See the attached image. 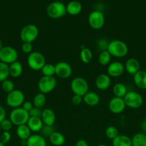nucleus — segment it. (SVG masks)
Returning <instances> with one entry per match:
<instances>
[{
	"mask_svg": "<svg viewBox=\"0 0 146 146\" xmlns=\"http://www.w3.org/2000/svg\"><path fill=\"white\" fill-rule=\"evenodd\" d=\"M107 51L112 56L123 58L128 54V46L124 41L119 39H114L109 42Z\"/></svg>",
	"mask_w": 146,
	"mask_h": 146,
	"instance_id": "1",
	"label": "nucleus"
},
{
	"mask_svg": "<svg viewBox=\"0 0 146 146\" xmlns=\"http://www.w3.org/2000/svg\"><path fill=\"white\" fill-rule=\"evenodd\" d=\"M29 117V112L25 111L21 107H19V108H14L11 111L9 115V120L11 121L13 125L19 126V125L27 124Z\"/></svg>",
	"mask_w": 146,
	"mask_h": 146,
	"instance_id": "2",
	"label": "nucleus"
},
{
	"mask_svg": "<svg viewBox=\"0 0 146 146\" xmlns=\"http://www.w3.org/2000/svg\"><path fill=\"white\" fill-rule=\"evenodd\" d=\"M27 64L33 71H41L46 64L45 57L42 53L33 51L27 57Z\"/></svg>",
	"mask_w": 146,
	"mask_h": 146,
	"instance_id": "3",
	"label": "nucleus"
},
{
	"mask_svg": "<svg viewBox=\"0 0 146 146\" xmlns=\"http://www.w3.org/2000/svg\"><path fill=\"white\" fill-rule=\"evenodd\" d=\"M67 14L66 5L62 1H53L47 8V14L52 19H60Z\"/></svg>",
	"mask_w": 146,
	"mask_h": 146,
	"instance_id": "4",
	"label": "nucleus"
},
{
	"mask_svg": "<svg viewBox=\"0 0 146 146\" xmlns=\"http://www.w3.org/2000/svg\"><path fill=\"white\" fill-rule=\"evenodd\" d=\"M39 36V29L34 24H27L20 31V38L23 42L32 43Z\"/></svg>",
	"mask_w": 146,
	"mask_h": 146,
	"instance_id": "5",
	"label": "nucleus"
},
{
	"mask_svg": "<svg viewBox=\"0 0 146 146\" xmlns=\"http://www.w3.org/2000/svg\"><path fill=\"white\" fill-rule=\"evenodd\" d=\"M70 88L74 95L84 96L89 91L87 81L82 77H75L70 83Z\"/></svg>",
	"mask_w": 146,
	"mask_h": 146,
	"instance_id": "6",
	"label": "nucleus"
},
{
	"mask_svg": "<svg viewBox=\"0 0 146 146\" xmlns=\"http://www.w3.org/2000/svg\"><path fill=\"white\" fill-rule=\"evenodd\" d=\"M25 101L24 93L18 89H14L11 93L7 94L6 103L8 106L11 108H19Z\"/></svg>",
	"mask_w": 146,
	"mask_h": 146,
	"instance_id": "7",
	"label": "nucleus"
},
{
	"mask_svg": "<svg viewBox=\"0 0 146 146\" xmlns=\"http://www.w3.org/2000/svg\"><path fill=\"white\" fill-rule=\"evenodd\" d=\"M123 99L126 106L133 109L140 108L143 104V96L139 93L134 91H127Z\"/></svg>",
	"mask_w": 146,
	"mask_h": 146,
	"instance_id": "8",
	"label": "nucleus"
},
{
	"mask_svg": "<svg viewBox=\"0 0 146 146\" xmlns=\"http://www.w3.org/2000/svg\"><path fill=\"white\" fill-rule=\"evenodd\" d=\"M104 16L103 12L99 10L92 11L88 16V23L89 25L93 29L99 30L101 29L104 27Z\"/></svg>",
	"mask_w": 146,
	"mask_h": 146,
	"instance_id": "9",
	"label": "nucleus"
},
{
	"mask_svg": "<svg viewBox=\"0 0 146 146\" xmlns=\"http://www.w3.org/2000/svg\"><path fill=\"white\" fill-rule=\"evenodd\" d=\"M18 58V53L14 48L11 46H4L0 51V61L9 64L15 62Z\"/></svg>",
	"mask_w": 146,
	"mask_h": 146,
	"instance_id": "10",
	"label": "nucleus"
},
{
	"mask_svg": "<svg viewBox=\"0 0 146 146\" xmlns=\"http://www.w3.org/2000/svg\"><path fill=\"white\" fill-rule=\"evenodd\" d=\"M57 86V80L54 76H43L38 82V88L40 93L44 94L52 92Z\"/></svg>",
	"mask_w": 146,
	"mask_h": 146,
	"instance_id": "11",
	"label": "nucleus"
},
{
	"mask_svg": "<svg viewBox=\"0 0 146 146\" xmlns=\"http://www.w3.org/2000/svg\"><path fill=\"white\" fill-rule=\"evenodd\" d=\"M55 66V75L59 78L65 79L71 76L72 74V68L68 63L65 61H59L54 65Z\"/></svg>",
	"mask_w": 146,
	"mask_h": 146,
	"instance_id": "12",
	"label": "nucleus"
},
{
	"mask_svg": "<svg viewBox=\"0 0 146 146\" xmlns=\"http://www.w3.org/2000/svg\"><path fill=\"white\" fill-rule=\"evenodd\" d=\"M108 107L112 113L115 114H119L125 111L126 105L123 98H118V97L115 96L109 102Z\"/></svg>",
	"mask_w": 146,
	"mask_h": 146,
	"instance_id": "13",
	"label": "nucleus"
},
{
	"mask_svg": "<svg viewBox=\"0 0 146 146\" xmlns=\"http://www.w3.org/2000/svg\"><path fill=\"white\" fill-rule=\"evenodd\" d=\"M125 66L119 61L110 63L107 68V72L110 76L118 77L123 74L125 71Z\"/></svg>",
	"mask_w": 146,
	"mask_h": 146,
	"instance_id": "14",
	"label": "nucleus"
},
{
	"mask_svg": "<svg viewBox=\"0 0 146 146\" xmlns=\"http://www.w3.org/2000/svg\"><path fill=\"white\" fill-rule=\"evenodd\" d=\"M111 85V78L108 74H102L97 77L95 80V86L99 90L104 91Z\"/></svg>",
	"mask_w": 146,
	"mask_h": 146,
	"instance_id": "15",
	"label": "nucleus"
},
{
	"mask_svg": "<svg viewBox=\"0 0 146 146\" xmlns=\"http://www.w3.org/2000/svg\"><path fill=\"white\" fill-rule=\"evenodd\" d=\"M41 119L44 125H54L56 121V115L54 111L50 108H45L42 112Z\"/></svg>",
	"mask_w": 146,
	"mask_h": 146,
	"instance_id": "16",
	"label": "nucleus"
},
{
	"mask_svg": "<svg viewBox=\"0 0 146 146\" xmlns=\"http://www.w3.org/2000/svg\"><path fill=\"white\" fill-rule=\"evenodd\" d=\"M140 62L135 58H130L127 60L125 65V69L130 75H134L140 71Z\"/></svg>",
	"mask_w": 146,
	"mask_h": 146,
	"instance_id": "17",
	"label": "nucleus"
},
{
	"mask_svg": "<svg viewBox=\"0 0 146 146\" xmlns=\"http://www.w3.org/2000/svg\"><path fill=\"white\" fill-rule=\"evenodd\" d=\"M27 126L29 128L31 132L37 133L41 131L44 123L42 121L41 118L39 117H29L27 123Z\"/></svg>",
	"mask_w": 146,
	"mask_h": 146,
	"instance_id": "18",
	"label": "nucleus"
},
{
	"mask_svg": "<svg viewBox=\"0 0 146 146\" xmlns=\"http://www.w3.org/2000/svg\"><path fill=\"white\" fill-rule=\"evenodd\" d=\"M133 81L136 86L140 89H146V71L140 70L133 75Z\"/></svg>",
	"mask_w": 146,
	"mask_h": 146,
	"instance_id": "19",
	"label": "nucleus"
},
{
	"mask_svg": "<svg viewBox=\"0 0 146 146\" xmlns=\"http://www.w3.org/2000/svg\"><path fill=\"white\" fill-rule=\"evenodd\" d=\"M82 6L81 3L76 0L70 1L66 6L67 13L72 16L78 15L82 11Z\"/></svg>",
	"mask_w": 146,
	"mask_h": 146,
	"instance_id": "20",
	"label": "nucleus"
},
{
	"mask_svg": "<svg viewBox=\"0 0 146 146\" xmlns=\"http://www.w3.org/2000/svg\"><path fill=\"white\" fill-rule=\"evenodd\" d=\"M100 98L98 94L93 91H88L83 96V101L90 106H94L100 103Z\"/></svg>",
	"mask_w": 146,
	"mask_h": 146,
	"instance_id": "21",
	"label": "nucleus"
},
{
	"mask_svg": "<svg viewBox=\"0 0 146 146\" xmlns=\"http://www.w3.org/2000/svg\"><path fill=\"white\" fill-rule=\"evenodd\" d=\"M26 146H47V142L42 135L34 134L27 140Z\"/></svg>",
	"mask_w": 146,
	"mask_h": 146,
	"instance_id": "22",
	"label": "nucleus"
},
{
	"mask_svg": "<svg viewBox=\"0 0 146 146\" xmlns=\"http://www.w3.org/2000/svg\"><path fill=\"white\" fill-rule=\"evenodd\" d=\"M113 146H132L131 138L126 135L119 134L113 140Z\"/></svg>",
	"mask_w": 146,
	"mask_h": 146,
	"instance_id": "23",
	"label": "nucleus"
},
{
	"mask_svg": "<svg viewBox=\"0 0 146 146\" xmlns=\"http://www.w3.org/2000/svg\"><path fill=\"white\" fill-rule=\"evenodd\" d=\"M31 131H30L29 128L27 126V124L17 126V131H16L17 135L19 139H21V141L28 139L31 135Z\"/></svg>",
	"mask_w": 146,
	"mask_h": 146,
	"instance_id": "24",
	"label": "nucleus"
},
{
	"mask_svg": "<svg viewBox=\"0 0 146 146\" xmlns=\"http://www.w3.org/2000/svg\"><path fill=\"white\" fill-rule=\"evenodd\" d=\"M9 66V76L14 78H17L22 74L23 66L19 61H17Z\"/></svg>",
	"mask_w": 146,
	"mask_h": 146,
	"instance_id": "25",
	"label": "nucleus"
},
{
	"mask_svg": "<svg viewBox=\"0 0 146 146\" xmlns=\"http://www.w3.org/2000/svg\"><path fill=\"white\" fill-rule=\"evenodd\" d=\"M50 143L54 146H62L65 143V137L58 131L53 133L49 138Z\"/></svg>",
	"mask_w": 146,
	"mask_h": 146,
	"instance_id": "26",
	"label": "nucleus"
},
{
	"mask_svg": "<svg viewBox=\"0 0 146 146\" xmlns=\"http://www.w3.org/2000/svg\"><path fill=\"white\" fill-rule=\"evenodd\" d=\"M127 91H127V86L122 83H117L113 86V92L115 97L123 98L127 93Z\"/></svg>",
	"mask_w": 146,
	"mask_h": 146,
	"instance_id": "27",
	"label": "nucleus"
},
{
	"mask_svg": "<svg viewBox=\"0 0 146 146\" xmlns=\"http://www.w3.org/2000/svg\"><path fill=\"white\" fill-rule=\"evenodd\" d=\"M132 146H146V135L143 133L135 134L131 138Z\"/></svg>",
	"mask_w": 146,
	"mask_h": 146,
	"instance_id": "28",
	"label": "nucleus"
},
{
	"mask_svg": "<svg viewBox=\"0 0 146 146\" xmlns=\"http://www.w3.org/2000/svg\"><path fill=\"white\" fill-rule=\"evenodd\" d=\"M46 101H47V98H46L45 94H42V93H39V94H36L35 96L34 97L32 103L34 107L42 108L45 106Z\"/></svg>",
	"mask_w": 146,
	"mask_h": 146,
	"instance_id": "29",
	"label": "nucleus"
},
{
	"mask_svg": "<svg viewBox=\"0 0 146 146\" xmlns=\"http://www.w3.org/2000/svg\"><path fill=\"white\" fill-rule=\"evenodd\" d=\"M92 53L88 48H83L80 51V58L84 64H90L92 59Z\"/></svg>",
	"mask_w": 146,
	"mask_h": 146,
	"instance_id": "30",
	"label": "nucleus"
},
{
	"mask_svg": "<svg viewBox=\"0 0 146 146\" xmlns=\"http://www.w3.org/2000/svg\"><path fill=\"white\" fill-rule=\"evenodd\" d=\"M111 57L112 56L110 55L107 50L101 51L98 56L99 64L102 66L109 65L110 64V61H111Z\"/></svg>",
	"mask_w": 146,
	"mask_h": 146,
	"instance_id": "31",
	"label": "nucleus"
},
{
	"mask_svg": "<svg viewBox=\"0 0 146 146\" xmlns=\"http://www.w3.org/2000/svg\"><path fill=\"white\" fill-rule=\"evenodd\" d=\"M9 76V66L0 61V82L8 79Z\"/></svg>",
	"mask_w": 146,
	"mask_h": 146,
	"instance_id": "32",
	"label": "nucleus"
},
{
	"mask_svg": "<svg viewBox=\"0 0 146 146\" xmlns=\"http://www.w3.org/2000/svg\"><path fill=\"white\" fill-rule=\"evenodd\" d=\"M41 71L44 76H54L55 75V66L52 64H46Z\"/></svg>",
	"mask_w": 146,
	"mask_h": 146,
	"instance_id": "33",
	"label": "nucleus"
},
{
	"mask_svg": "<svg viewBox=\"0 0 146 146\" xmlns=\"http://www.w3.org/2000/svg\"><path fill=\"white\" fill-rule=\"evenodd\" d=\"M14 84L12 81L9 79H7L1 82V89L4 92L7 93V94L11 93V91L15 89Z\"/></svg>",
	"mask_w": 146,
	"mask_h": 146,
	"instance_id": "34",
	"label": "nucleus"
},
{
	"mask_svg": "<svg viewBox=\"0 0 146 146\" xmlns=\"http://www.w3.org/2000/svg\"><path fill=\"white\" fill-rule=\"evenodd\" d=\"M105 135L109 139L113 140L119 135L118 130L116 127L110 125V126L107 127L105 130Z\"/></svg>",
	"mask_w": 146,
	"mask_h": 146,
	"instance_id": "35",
	"label": "nucleus"
},
{
	"mask_svg": "<svg viewBox=\"0 0 146 146\" xmlns=\"http://www.w3.org/2000/svg\"><path fill=\"white\" fill-rule=\"evenodd\" d=\"M55 129L53 127V125H43L42 128L41 130L42 135L43 137H48L50 138V135L53 133L54 132H55Z\"/></svg>",
	"mask_w": 146,
	"mask_h": 146,
	"instance_id": "36",
	"label": "nucleus"
},
{
	"mask_svg": "<svg viewBox=\"0 0 146 146\" xmlns=\"http://www.w3.org/2000/svg\"><path fill=\"white\" fill-rule=\"evenodd\" d=\"M0 126H1V131H9L12 128L13 123L9 119H5L0 123Z\"/></svg>",
	"mask_w": 146,
	"mask_h": 146,
	"instance_id": "37",
	"label": "nucleus"
},
{
	"mask_svg": "<svg viewBox=\"0 0 146 146\" xmlns=\"http://www.w3.org/2000/svg\"><path fill=\"white\" fill-rule=\"evenodd\" d=\"M11 138V133L9 131H3L0 135V142L2 143L3 144L6 145L7 143L10 142Z\"/></svg>",
	"mask_w": 146,
	"mask_h": 146,
	"instance_id": "38",
	"label": "nucleus"
},
{
	"mask_svg": "<svg viewBox=\"0 0 146 146\" xmlns=\"http://www.w3.org/2000/svg\"><path fill=\"white\" fill-rule=\"evenodd\" d=\"M109 42L107 41L106 38H102L97 41V48L99 50H100V52L103 51H106L107 50V47H108Z\"/></svg>",
	"mask_w": 146,
	"mask_h": 146,
	"instance_id": "39",
	"label": "nucleus"
},
{
	"mask_svg": "<svg viewBox=\"0 0 146 146\" xmlns=\"http://www.w3.org/2000/svg\"><path fill=\"white\" fill-rule=\"evenodd\" d=\"M21 50L24 54H30L31 52H33V45L32 43L28 42H23L21 45Z\"/></svg>",
	"mask_w": 146,
	"mask_h": 146,
	"instance_id": "40",
	"label": "nucleus"
},
{
	"mask_svg": "<svg viewBox=\"0 0 146 146\" xmlns=\"http://www.w3.org/2000/svg\"><path fill=\"white\" fill-rule=\"evenodd\" d=\"M42 111L41 110V108H36V107H33L32 109L29 112L30 117H39V118H41L42 115Z\"/></svg>",
	"mask_w": 146,
	"mask_h": 146,
	"instance_id": "41",
	"label": "nucleus"
},
{
	"mask_svg": "<svg viewBox=\"0 0 146 146\" xmlns=\"http://www.w3.org/2000/svg\"><path fill=\"white\" fill-rule=\"evenodd\" d=\"M83 101V97L78 95H74L72 97V103L74 106H78L82 104Z\"/></svg>",
	"mask_w": 146,
	"mask_h": 146,
	"instance_id": "42",
	"label": "nucleus"
},
{
	"mask_svg": "<svg viewBox=\"0 0 146 146\" xmlns=\"http://www.w3.org/2000/svg\"><path fill=\"white\" fill-rule=\"evenodd\" d=\"M21 106H22L21 108H24L25 111H27V112H29V111L32 109L33 107H34V105H33V103L31 102V101H24V104H22Z\"/></svg>",
	"mask_w": 146,
	"mask_h": 146,
	"instance_id": "43",
	"label": "nucleus"
},
{
	"mask_svg": "<svg viewBox=\"0 0 146 146\" xmlns=\"http://www.w3.org/2000/svg\"><path fill=\"white\" fill-rule=\"evenodd\" d=\"M6 111L3 106L0 105V123L6 118Z\"/></svg>",
	"mask_w": 146,
	"mask_h": 146,
	"instance_id": "44",
	"label": "nucleus"
},
{
	"mask_svg": "<svg viewBox=\"0 0 146 146\" xmlns=\"http://www.w3.org/2000/svg\"><path fill=\"white\" fill-rule=\"evenodd\" d=\"M75 146H89V145L87 141L83 139H80L77 141Z\"/></svg>",
	"mask_w": 146,
	"mask_h": 146,
	"instance_id": "45",
	"label": "nucleus"
},
{
	"mask_svg": "<svg viewBox=\"0 0 146 146\" xmlns=\"http://www.w3.org/2000/svg\"><path fill=\"white\" fill-rule=\"evenodd\" d=\"M140 127H141V129H142V131H143V133H144L145 135H146V118L145 120H143V122L141 123Z\"/></svg>",
	"mask_w": 146,
	"mask_h": 146,
	"instance_id": "46",
	"label": "nucleus"
},
{
	"mask_svg": "<svg viewBox=\"0 0 146 146\" xmlns=\"http://www.w3.org/2000/svg\"><path fill=\"white\" fill-rule=\"evenodd\" d=\"M3 42H2V41H1V38H0V51H1V48H3Z\"/></svg>",
	"mask_w": 146,
	"mask_h": 146,
	"instance_id": "47",
	"label": "nucleus"
},
{
	"mask_svg": "<svg viewBox=\"0 0 146 146\" xmlns=\"http://www.w3.org/2000/svg\"><path fill=\"white\" fill-rule=\"evenodd\" d=\"M0 146H6V145H4V144H3L2 143L0 142Z\"/></svg>",
	"mask_w": 146,
	"mask_h": 146,
	"instance_id": "48",
	"label": "nucleus"
},
{
	"mask_svg": "<svg viewBox=\"0 0 146 146\" xmlns=\"http://www.w3.org/2000/svg\"><path fill=\"white\" fill-rule=\"evenodd\" d=\"M97 146H107V145H104V144H100V145H98Z\"/></svg>",
	"mask_w": 146,
	"mask_h": 146,
	"instance_id": "49",
	"label": "nucleus"
},
{
	"mask_svg": "<svg viewBox=\"0 0 146 146\" xmlns=\"http://www.w3.org/2000/svg\"><path fill=\"white\" fill-rule=\"evenodd\" d=\"M1 126H0V133H1Z\"/></svg>",
	"mask_w": 146,
	"mask_h": 146,
	"instance_id": "50",
	"label": "nucleus"
}]
</instances>
